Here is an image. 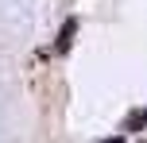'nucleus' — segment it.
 <instances>
[{
  "instance_id": "nucleus-1",
  "label": "nucleus",
  "mask_w": 147,
  "mask_h": 143,
  "mask_svg": "<svg viewBox=\"0 0 147 143\" xmlns=\"http://www.w3.org/2000/svg\"><path fill=\"white\" fill-rule=\"evenodd\" d=\"M74 35H78V19H66V23H62V31H58V39H54V50L66 54L70 46H74Z\"/></svg>"
},
{
  "instance_id": "nucleus-2",
  "label": "nucleus",
  "mask_w": 147,
  "mask_h": 143,
  "mask_svg": "<svg viewBox=\"0 0 147 143\" xmlns=\"http://www.w3.org/2000/svg\"><path fill=\"white\" fill-rule=\"evenodd\" d=\"M143 124H147V108H136V112L124 120V132H140Z\"/></svg>"
},
{
  "instance_id": "nucleus-3",
  "label": "nucleus",
  "mask_w": 147,
  "mask_h": 143,
  "mask_svg": "<svg viewBox=\"0 0 147 143\" xmlns=\"http://www.w3.org/2000/svg\"><path fill=\"white\" fill-rule=\"evenodd\" d=\"M105 143H124V132H120V136H112V139H105Z\"/></svg>"
}]
</instances>
